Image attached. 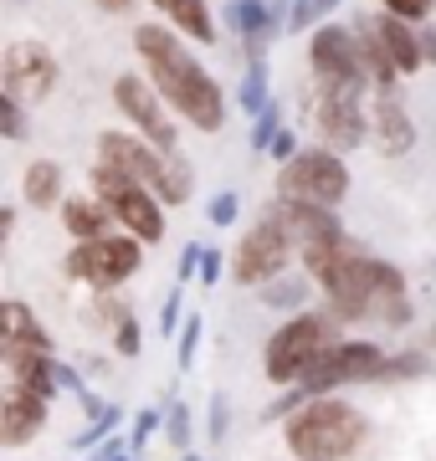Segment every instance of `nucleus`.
Returning <instances> with one entry per match:
<instances>
[{
    "instance_id": "20",
    "label": "nucleus",
    "mask_w": 436,
    "mask_h": 461,
    "mask_svg": "<svg viewBox=\"0 0 436 461\" xmlns=\"http://www.w3.org/2000/svg\"><path fill=\"white\" fill-rule=\"evenodd\" d=\"M354 41H359V67H365V83L369 87H395V83H401V67H395L386 36H380V26H375L369 16L354 21Z\"/></svg>"
},
{
    "instance_id": "38",
    "label": "nucleus",
    "mask_w": 436,
    "mask_h": 461,
    "mask_svg": "<svg viewBox=\"0 0 436 461\" xmlns=\"http://www.w3.org/2000/svg\"><path fill=\"white\" fill-rule=\"evenodd\" d=\"M293 154H298V133H293V129H283L277 139H272V159H277V165H287Z\"/></svg>"
},
{
    "instance_id": "43",
    "label": "nucleus",
    "mask_w": 436,
    "mask_h": 461,
    "mask_svg": "<svg viewBox=\"0 0 436 461\" xmlns=\"http://www.w3.org/2000/svg\"><path fill=\"white\" fill-rule=\"evenodd\" d=\"M98 11H108V16H123V11H134L139 0H93Z\"/></svg>"
},
{
    "instance_id": "25",
    "label": "nucleus",
    "mask_w": 436,
    "mask_h": 461,
    "mask_svg": "<svg viewBox=\"0 0 436 461\" xmlns=\"http://www.w3.org/2000/svg\"><path fill=\"white\" fill-rule=\"evenodd\" d=\"M0 344H47L51 348V333L41 329V318L21 297H5L0 303Z\"/></svg>"
},
{
    "instance_id": "26",
    "label": "nucleus",
    "mask_w": 436,
    "mask_h": 461,
    "mask_svg": "<svg viewBox=\"0 0 436 461\" xmlns=\"http://www.w3.org/2000/svg\"><path fill=\"white\" fill-rule=\"evenodd\" d=\"M21 200L26 205H36V211H47V205H62V169L51 165V159H36L32 169H26V180H21Z\"/></svg>"
},
{
    "instance_id": "44",
    "label": "nucleus",
    "mask_w": 436,
    "mask_h": 461,
    "mask_svg": "<svg viewBox=\"0 0 436 461\" xmlns=\"http://www.w3.org/2000/svg\"><path fill=\"white\" fill-rule=\"evenodd\" d=\"M11 230H16V205H5V211H0V236H11Z\"/></svg>"
},
{
    "instance_id": "41",
    "label": "nucleus",
    "mask_w": 436,
    "mask_h": 461,
    "mask_svg": "<svg viewBox=\"0 0 436 461\" xmlns=\"http://www.w3.org/2000/svg\"><path fill=\"white\" fill-rule=\"evenodd\" d=\"M154 426H159V415H154V411H144V415L134 420V451H139V446H144V441L154 436Z\"/></svg>"
},
{
    "instance_id": "6",
    "label": "nucleus",
    "mask_w": 436,
    "mask_h": 461,
    "mask_svg": "<svg viewBox=\"0 0 436 461\" xmlns=\"http://www.w3.org/2000/svg\"><path fill=\"white\" fill-rule=\"evenodd\" d=\"M139 262H144V241H139L134 230H123V236H93V241H77V247L68 251V262H62V272H68L72 282H87V287H98V293H114V287H123V282L139 272Z\"/></svg>"
},
{
    "instance_id": "9",
    "label": "nucleus",
    "mask_w": 436,
    "mask_h": 461,
    "mask_svg": "<svg viewBox=\"0 0 436 461\" xmlns=\"http://www.w3.org/2000/svg\"><path fill=\"white\" fill-rule=\"evenodd\" d=\"M390 359L375 344H354V339H339L323 359H313V369L298 379L303 395H329L339 384H365V379H386Z\"/></svg>"
},
{
    "instance_id": "8",
    "label": "nucleus",
    "mask_w": 436,
    "mask_h": 461,
    "mask_svg": "<svg viewBox=\"0 0 436 461\" xmlns=\"http://www.w3.org/2000/svg\"><path fill=\"white\" fill-rule=\"evenodd\" d=\"M277 200H313V205H339L350 195V165L334 149H298L287 165H277Z\"/></svg>"
},
{
    "instance_id": "3",
    "label": "nucleus",
    "mask_w": 436,
    "mask_h": 461,
    "mask_svg": "<svg viewBox=\"0 0 436 461\" xmlns=\"http://www.w3.org/2000/svg\"><path fill=\"white\" fill-rule=\"evenodd\" d=\"M98 159H108V165H118L123 175L144 180L165 205H185V200L195 195V175H190L180 149H159V144H150V139L108 129V133H98Z\"/></svg>"
},
{
    "instance_id": "42",
    "label": "nucleus",
    "mask_w": 436,
    "mask_h": 461,
    "mask_svg": "<svg viewBox=\"0 0 436 461\" xmlns=\"http://www.w3.org/2000/svg\"><path fill=\"white\" fill-rule=\"evenodd\" d=\"M211 436H216V441H221V436H226V400H211Z\"/></svg>"
},
{
    "instance_id": "11",
    "label": "nucleus",
    "mask_w": 436,
    "mask_h": 461,
    "mask_svg": "<svg viewBox=\"0 0 436 461\" xmlns=\"http://www.w3.org/2000/svg\"><path fill=\"white\" fill-rule=\"evenodd\" d=\"M287 257H293V236H287L272 215H262V226H252L241 241H236L232 277L241 282V287H262V282H272V277L287 272Z\"/></svg>"
},
{
    "instance_id": "33",
    "label": "nucleus",
    "mask_w": 436,
    "mask_h": 461,
    "mask_svg": "<svg viewBox=\"0 0 436 461\" xmlns=\"http://www.w3.org/2000/svg\"><path fill=\"white\" fill-rule=\"evenodd\" d=\"M114 344H118V354H123V359H134V354H139V323L129 318V308H123V318L114 323Z\"/></svg>"
},
{
    "instance_id": "23",
    "label": "nucleus",
    "mask_w": 436,
    "mask_h": 461,
    "mask_svg": "<svg viewBox=\"0 0 436 461\" xmlns=\"http://www.w3.org/2000/svg\"><path fill=\"white\" fill-rule=\"evenodd\" d=\"M232 26L241 32L247 51H252V57H262L268 36L277 32V5H268V0H232Z\"/></svg>"
},
{
    "instance_id": "22",
    "label": "nucleus",
    "mask_w": 436,
    "mask_h": 461,
    "mask_svg": "<svg viewBox=\"0 0 436 461\" xmlns=\"http://www.w3.org/2000/svg\"><path fill=\"white\" fill-rule=\"evenodd\" d=\"M375 26H380V36H386L390 57H395V67H401V77H411V72H421V62H426V47H421V32H411L416 21H401V16H375Z\"/></svg>"
},
{
    "instance_id": "35",
    "label": "nucleus",
    "mask_w": 436,
    "mask_h": 461,
    "mask_svg": "<svg viewBox=\"0 0 436 461\" xmlns=\"http://www.w3.org/2000/svg\"><path fill=\"white\" fill-rule=\"evenodd\" d=\"M195 348H201V318H185V329H180V369L195 364Z\"/></svg>"
},
{
    "instance_id": "13",
    "label": "nucleus",
    "mask_w": 436,
    "mask_h": 461,
    "mask_svg": "<svg viewBox=\"0 0 436 461\" xmlns=\"http://www.w3.org/2000/svg\"><path fill=\"white\" fill-rule=\"evenodd\" d=\"M159 98H165V93H159L154 83H144L139 72H118V77H114L118 113L129 118V123H134L144 139H150V144L175 149V139H180V133H175V118L165 113V103H159Z\"/></svg>"
},
{
    "instance_id": "28",
    "label": "nucleus",
    "mask_w": 436,
    "mask_h": 461,
    "mask_svg": "<svg viewBox=\"0 0 436 461\" xmlns=\"http://www.w3.org/2000/svg\"><path fill=\"white\" fill-rule=\"evenodd\" d=\"M303 297H308V282H303V277H272V282H262V303H268V308H298Z\"/></svg>"
},
{
    "instance_id": "12",
    "label": "nucleus",
    "mask_w": 436,
    "mask_h": 461,
    "mask_svg": "<svg viewBox=\"0 0 436 461\" xmlns=\"http://www.w3.org/2000/svg\"><path fill=\"white\" fill-rule=\"evenodd\" d=\"M57 77H62V67L41 41H11L5 57H0V83L21 103H47L57 93Z\"/></svg>"
},
{
    "instance_id": "40",
    "label": "nucleus",
    "mask_w": 436,
    "mask_h": 461,
    "mask_svg": "<svg viewBox=\"0 0 436 461\" xmlns=\"http://www.w3.org/2000/svg\"><path fill=\"white\" fill-rule=\"evenodd\" d=\"M201 282H205V287H211V282H221V251H211V247L201 251Z\"/></svg>"
},
{
    "instance_id": "1",
    "label": "nucleus",
    "mask_w": 436,
    "mask_h": 461,
    "mask_svg": "<svg viewBox=\"0 0 436 461\" xmlns=\"http://www.w3.org/2000/svg\"><path fill=\"white\" fill-rule=\"evenodd\" d=\"M134 47H139V57H144V67L154 72V87L165 93V103L185 118V123H195V129H205V133H216L221 123H226V93H221L216 77L190 57L180 32L139 26Z\"/></svg>"
},
{
    "instance_id": "29",
    "label": "nucleus",
    "mask_w": 436,
    "mask_h": 461,
    "mask_svg": "<svg viewBox=\"0 0 436 461\" xmlns=\"http://www.w3.org/2000/svg\"><path fill=\"white\" fill-rule=\"evenodd\" d=\"M339 0H298L293 5V16H287V32H303V26H319V21H329V11H334Z\"/></svg>"
},
{
    "instance_id": "21",
    "label": "nucleus",
    "mask_w": 436,
    "mask_h": 461,
    "mask_svg": "<svg viewBox=\"0 0 436 461\" xmlns=\"http://www.w3.org/2000/svg\"><path fill=\"white\" fill-rule=\"evenodd\" d=\"M62 226H68V236H77V241H93V236H108L114 211L103 205V195H68L62 200Z\"/></svg>"
},
{
    "instance_id": "37",
    "label": "nucleus",
    "mask_w": 436,
    "mask_h": 461,
    "mask_svg": "<svg viewBox=\"0 0 436 461\" xmlns=\"http://www.w3.org/2000/svg\"><path fill=\"white\" fill-rule=\"evenodd\" d=\"M175 329H180V293H169V297H165V308H159V333L169 339Z\"/></svg>"
},
{
    "instance_id": "27",
    "label": "nucleus",
    "mask_w": 436,
    "mask_h": 461,
    "mask_svg": "<svg viewBox=\"0 0 436 461\" xmlns=\"http://www.w3.org/2000/svg\"><path fill=\"white\" fill-rule=\"evenodd\" d=\"M268 62H262V57H252V67H247V77H241V108H247V113H262V108H268Z\"/></svg>"
},
{
    "instance_id": "46",
    "label": "nucleus",
    "mask_w": 436,
    "mask_h": 461,
    "mask_svg": "<svg viewBox=\"0 0 436 461\" xmlns=\"http://www.w3.org/2000/svg\"><path fill=\"white\" fill-rule=\"evenodd\" d=\"M185 461H201V456H190V451H185Z\"/></svg>"
},
{
    "instance_id": "36",
    "label": "nucleus",
    "mask_w": 436,
    "mask_h": 461,
    "mask_svg": "<svg viewBox=\"0 0 436 461\" xmlns=\"http://www.w3.org/2000/svg\"><path fill=\"white\" fill-rule=\"evenodd\" d=\"M236 211H241V205H236V195H232V190H221V195L211 200V221H216V226H232V221H236Z\"/></svg>"
},
{
    "instance_id": "7",
    "label": "nucleus",
    "mask_w": 436,
    "mask_h": 461,
    "mask_svg": "<svg viewBox=\"0 0 436 461\" xmlns=\"http://www.w3.org/2000/svg\"><path fill=\"white\" fill-rule=\"evenodd\" d=\"M93 195H103V205L114 211V221L123 230H134L139 241H159V236H165L159 195H154L144 180H134V175H123L118 165H108V159L93 165Z\"/></svg>"
},
{
    "instance_id": "18",
    "label": "nucleus",
    "mask_w": 436,
    "mask_h": 461,
    "mask_svg": "<svg viewBox=\"0 0 436 461\" xmlns=\"http://www.w3.org/2000/svg\"><path fill=\"white\" fill-rule=\"evenodd\" d=\"M0 364H5V379H16V384H32L41 395H57V364L51 359L47 344H0Z\"/></svg>"
},
{
    "instance_id": "34",
    "label": "nucleus",
    "mask_w": 436,
    "mask_h": 461,
    "mask_svg": "<svg viewBox=\"0 0 436 461\" xmlns=\"http://www.w3.org/2000/svg\"><path fill=\"white\" fill-rule=\"evenodd\" d=\"M390 16H401V21H426L436 11V0H380Z\"/></svg>"
},
{
    "instance_id": "45",
    "label": "nucleus",
    "mask_w": 436,
    "mask_h": 461,
    "mask_svg": "<svg viewBox=\"0 0 436 461\" xmlns=\"http://www.w3.org/2000/svg\"><path fill=\"white\" fill-rule=\"evenodd\" d=\"M108 461H134V456H108Z\"/></svg>"
},
{
    "instance_id": "16",
    "label": "nucleus",
    "mask_w": 436,
    "mask_h": 461,
    "mask_svg": "<svg viewBox=\"0 0 436 461\" xmlns=\"http://www.w3.org/2000/svg\"><path fill=\"white\" fill-rule=\"evenodd\" d=\"M365 118H369V144L380 149L386 159L411 154V144H416V123H411V113H405L401 87H375L369 103H365Z\"/></svg>"
},
{
    "instance_id": "2",
    "label": "nucleus",
    "mask_w": 436,
    "mask_h": 461,
    "mask_svg": "<svg viewBox=\"0 0 436 461\" xmlns=\"http://www.w3.org/2000/svg\"><path fill=\"white\" fill-rule=\"evenodd\" d=\"M369 436V420L354 411L350 400H323L308 395L298 411L287 415V451L298 461H344L359 451V441Z\"/></svg>"
},
{
    "instance_id": "31",
    "label": "nucleus",
    "mask_w": 436,
    "mask_h": 461,
    "mask_svg": "<svg viewBox=\"0 0 436 461\" xmlns=\"http://www.w3.org/2000/svg\"><path fill=\"white\" fill-rule=\"evenodd\" d=\"M165 426H169V446H190V411H185V400H169L165 405Z\"/></svg>"
},
{
    "instance_id": "4",
    "label": "nucleus",
    "mask_w": 436,
    "mask_h": 461,
    "mask_svg": "<svg viewBox=\"0 0 436 461\" xmlns=\"http://www.w3.org/2000/svg\"><path fill=\"white\" fill-rule=\"evenodd\" d=\"M303 262L313 272V282L329 297V313L339 323H354V318H375V257L354 251L350 241L339 247H319L303 251Z\"/></svg>"
},
{
    "instance_id": "15",
    "label": "nucleus",
    "mask_w": 436,
    "mask_h": 461,
    "mask_svg": "<svg viewBox=\"0 0 436 461\" xmlns=\"http://www.w3.org/2000/svg\"><path fill=\"white\" fill-rule=\"evenodd\" d=\"M268 215L287 230V236H293V247H298V251H319V247H339V241H350L344 226H339L334 205H313V200H277Z\"/></svg>"
},
{
    "instance_id": "19",
    "label": "nucleus",
    "mask_w": 436,
    "mask_h": 461,
    "mask_svg": "<svg viewBox=\"0 0 436 461\" xmlns=\"http://www.w3.org/2000/svg\"><path fill=\"white\" fill-rule=\"evenodd\" d=\"M375 318L390 323V329H401V323L416 318V308H411V287H405L401 267L386 262V257H375Z\"/></svg>"
},
{
    "instance_id": "39",
    "label": "nucleus",
    "mask_w": 436,
    "mask_h": 461,
    "mask_svg": "<svg viewBox=\"0 0 436 461\" xmlns=\"http://www.w3.org/2000/svg\"><path fill=\"white\" fill-rule=\"evenodd\" d=\"M201 251H205V247H185V257H180V282H201Z\"/></svg>"
},
{
    "instance_id": "14",
    "label": "nucleus",
    "mask_w": 436,
    "mask_h": 461,
    "mask_svg": "<svg viewBox=\"0 0 436 461\" xmlns=\"http://www.w3.org/2000/svg\"><path fill=\"white\" fill-rule=\"evenodd\" d=\"M313 129L323 133L329 149H354L369 139L365 118V93H344V87H313Z\"/></svg>"
},
{
    "instance_id": "24",
    "label": "nucleus",
    "mask_w": 436,
    "mask_h": 461,
    "mask_svg": "<svg viewBox=\"0 0 436 461\" xmlns=\"http://www.w3.org/2000/svg\"><path fill=\"white\" fill-rule=\"evenodd\" d=\"M150 5L175 26V32L195 36V41H216V21H211V5H205V0H150Z\"/></svg>"
},
{
    "instance_id": "30",
    "label": "nucleus",
    "mask_w": 436,
    "mask_h": 461,
    "mask_svg": "<svg viewBox=\"0 0 436 461\" xmlns=\"http://www.w3.org/2000/svg\"><path fill=\"white\" fill-rule=\"evenodd\" d=\"M283 133V108L277 103H268L262 113H257V123H252V149H272V139Z\"/></svg>"
},
{
    "instance_id": "17",
    "label": "nucleus",
    "mask_w": 436,
    "mask_h": 461,
    "mask_svg": "<svg viewBox=\"0 0 436 461\" xmlns=\"http://www.w3.org/2000/svg\"><path fill=\"white\" fill-rule=\"evenodd\" d=\"M47 400L51 395H41L32 384L5 379V390H0V441L26 446L32 436H41V426H47Z\"/></svg>"
},
{
    "instance_id": "10",
    "label": "nucleus",
    "mask_w": 436,
    "mask_h": 461,
    "mask_svg": "<svg viewBox=\"0 0 436 461\" xmlns=\"http://www.w3.org/2000/svg\"><path fill=\"white\" fill-rule=\"evenodd\" d=\"M308 62H313L319 87H344V93H365L369 87L365 67H359V41H354V32H344L334 21H319V26H313Z\"/></svg>"
},
{
    "instance_id": "32",
    "label": "nucleus",
    "mask_w": 436,
    "mask_h": 461,
    "mask_svg": "<svg viewBox=\"0 0 436 461\" xmlns=\"http://www.w3.org/2000/svg\"><path fill=\"white\" fill-rule=\"evenodd\" d=\"M0 133H5L11 144H16V139H26V118H21V98H11V93L0 98Z\"/></svg>"
},
{
    "instance_id": "5",
    "label": "nucleus",
    "mask_w": 436,
    "mask_h": 461,
    "mask_svg": "<svg viewBox=\"0 0 436 461\" xmlns=\"http://www.w3.org/2000/svg\"><path fill=\"white\" fill-rule=\"evenodd\" d=\"M339 344V318L334 313H298L268 339V379L272 384H298L313 359H323Z\"/></svg>"
}]
</instances>
